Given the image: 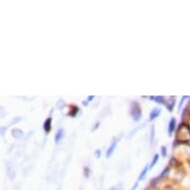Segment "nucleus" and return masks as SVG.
I'll use <instances>...</instances> for the list:
<instances>
[{
  "instance_id": "obj_7",
  "label": "nucleus",
  "mask_w": 190,
  "mask_h": 190,
  "mask_svg": "<svg viewBox=\"0 0 190 190\" xmlns=\"http://www.w3.org/2000/svg\"><path fill=\"white\" fill-rule=\"evenodd\" d=\"M149 99L151 100V101H155V103H157V104H160V105H165V100H164V98L163 97H161V96H157V97H149Z\"/></svg>"
},
{
  "instance_id": "obj_18",
  "label": "nucleus",
  "mask_w": 190,
  "mask_h": 190,
  "mask_svg": "<svg viewBox=\"0 0 190 190\" xmlns=\"http://www.w3.org/2000/svg\"><path fill=\"white\" fill-rule=\"evenodd\" d=\"M186 98H187V97H183V98H182V101H181V102H180V104H179V109H181V106H182V104H183V101H184Z\"/></svg>"
},
{
  "instance_id": "obj_17",
  "label": "nucleus",
  "mask_w": 190,
  "mask_h": 190,
  "mask_svg": "<svg viewBox=\"0 0 190 190\" xmlns=\"http://www.w3.org/2000/svg\"><path fill=\"white\" fill-rule=\"evenodd\" d=\"M96 156H97V158H100V157H101V150H100V149H97V151H96Z\"/></svg>"
},
{
  "instance_id": "obj_12",
  "label": "nucleus",
  "mask_w": 190,
  "mask_h": 190,
  "mask_svg": "<svg viewBox=\"0 0 190 190\" xmlns=\"http://www.w3.org/2000/svg\"><path fill=\"white\" fill-rule=\"evenodd\" d=\"M158 159H159V155L158 154H154V156H153V159H152V162H151V164H150V166H149V168L151 169L156 163H157V161H158Z\"/></svg>"
},
{
  "instance_id": "obj_5",
  "label": "nucleus",
  "mask_w": 190,
  "mask_h": 190,
  "mask_svg": "<svg viewBox=\"0 0 190 190\" xmlns=\"http://www.w3.org/2000/svg\"><path fill=\"white\" fill-rule=\"evenodd\" d=\"M160 112H161V109H158V108L153 109L152 110H151L150 114H149V120H150V121H152L153 119H155L157 116H159Z\"/></svg>"
},
{
  "instance_id": "obj_3",
  "label": "nucleus",
  "mask_w": 190,
  "mask_h": 190,
  "mask_svg": "<svg viewBox=\"0 0 190 190\" xmlns=\"http://www.w3.org/2000/svg\"><path fill=\"white\" fill-rule=\"evenodd\" d=\"M175 128H176V118H175V117H172V118L170 119L169 123H168V135H169V136H172V134H173Z\"/></svg>"
},
{
  "instance_id": "obj_2",
  "label": "nucleus",
  "mask_w": 190,
  "mask_h": 190,
  "mask_svg": "<svg viewBox=\"0 0 190 190\" xmlns=\"http://www.w3.org/2000/svg\"><path fill=\"white\" fill-rule=\"evenodd\" d=\"M116 143H117V140H116L115 138H113V140H112V142H111L110 146H109V148H108V150H107V153H106L107 158H109V157L112 155V153H113V151H114V149H115Z\"/></svg>"
},
{
  "instance_id": "obj_13",
  "label": "nucleus",
  "mask_w": 190,
  "mask_h": 190,
  "mask_svg": "<svg viewBox=\"0 0 190 190\" xmlns=\"http://www.w3.org/2000/svg\"><path fill=\"white\" fill-rule=\"evenodd\" d=\"M169 172V167H166V168H164L162 170V172L160 173V175L158 176V179H161V178H163L165 175H167V173Z\"/></svg>"
},
{
  "instance_id": "obj_10",
  "label": "nucleus",
  "mask_w": 190,
  "mask_h": 190,
  "mask_svg": "<svg viewBox=\"0 0 190 190\" xmlns=\"http://www.w3.org/2000/svg\"><path fill=\"white\" fill-rule=\"evenodd\" d=\"M174 105H175V99H174V98L171 99V102H169V104H165V106L167 107V109H168L169 111H172Z\"/></svg>"
},
{
  "instance_id": "obj_1",
  "label": "nucleus",
  "mask_w": 190,
  "mask_h": 190,
  "mask_svg": "<svg viewBox=\"0 0 190 190\" xmlns=\"http://www.w3.org/2000/svg\"><path fill=\"white\" fill-rule=\"evenodd\" d=\"M131 114H132L134 120H136V121L140 120L141 115H142V113H141V109H140L139 105H138L136 102L132 103V105H131Z\"/></svg>"
},
{
  "instance_id": "obj_8",
  "label": "nucleus",
  "mask_w": 190,
  "mask_h": 190,
  "mask_svg": "<svg viewBox=\"0 0 190 190\" xmlns=\"http://www.w3.org/2000/svg\"><path fill=\"white\" fill-rule=\"evenodd\" d=\"M148 169H150V168H149V165H146V166L144 167V169L141 171V173H140V175H139V177H138V181H140V180L144 179V177L146 176V173H147Z\"/></svg>"
},
{
  "instance_id": "obj_6",
  "label": "nucleus",
  "mask_w": 190,
  "mask_h": 190,
  "mask_svg": "<svg viewBox=\"0 0 190 190\" xmlns=\"http://www.w3.org/2000/svg\"><path fill=\"white\" fill-rule=\"evenodd\" d=\"M63 137H64V130L63 129H59L58 132H57V134H56V136H55L56 143H59L63 139Z\"/></svg>"
},
{
  "instance_id": "obj_11",
  "label": "nucleus",
  "mask_w": 190,
  "mask_h": 190,
  "mask_svg": "<svg viewBox=\"0 0 190 190\" xmlns=\"http://www.w3.org/2000/svg\"><path fill=\"white\" fill-rule=\"evenodd\" d=\"M79 111V108L78 107H76V106H73L72 107V111L71 112H69V115L70 116H76V114H77V112Z\"/></svg>"
},
{
  "instance_id": "obj_9",
  "label": "nucleus",
  "mask_w": 190,
  "mask_h": 190,
  "mask_svg": "<svg viewBox=\"0 0 190 190\" xmlns=\"http://www.w3.org/2000/svg\"><path fill=\"white\" fill-rule=\"evenodd\" d=\"M12 134H13V136L15 138H17V139H19V138H21L23 136V132L21 130H13Z\"/></svg>"
},
{
  "instance_id": "obj_19",
  "label": "nucleus",
  "mask_w": 190,
  "mask_h": 190,
  "mask_svg": "<svg viewBox=\"0 0 190 190\" xmlns=\"http://www.w3.org/2000/svg\"><path fill=\"white\" fill-rule=\"evenodd\" d=\"M94 98H95V97H93V96H90V97L88 98V102H90V101H92V100H94Z\"/></svg>"
},
{
  "instance_id": "obj_20",
  "label": "nucleus",
  "mask_w": 190,
  "mask_h": 190,
  "mask_svg": "<svg viewBox=\"0 0 190 190\" xmlns=\"http://www.w3.org/2000/svg\"><path fill=\"white\" fill-rule=\"evenodd\" d=\"M83 105H84V106H87V105H88V101H85V102H83Z\"/></svg>"
},
{
  "instance_id": "obj_15",
  "label": "nucleus",
  "mask_w": 190,
  "mask_h": 190,
  "mask_svg": "<svg viewBox=\"0 0 190 190\" xmlns=\"http://www.w3.org/2000/svg\"><path fill=\"white\" fill-rule=\"evenodd\" d=\"M153 140H154V126H151V138H150L151 143H153Z\"/></svg>"
},
{
  "instance_id": "obj_14",
  "label": "nucleus",
  "mask_w": 190,
  "mask_h": 190,
  "mask_svg": "<svg viewBox=\"0 0 190 190\" xmlns=\"http://www.w3.org/2000/svg\"><path fill=\"white\" fill-rule=\"evenodd\" d=\"M166 154H167V150H166V147L163 145V146H161V155L163 157H165Z\"/></svg>"
},
{
  "instance_id": "obj_16",
  "label": "nucleus",
  "mask_w": 190,
  "mask_h": 190,
  "mask_svg": "<svg viewBox=\"0 0 190 190\" xmlns=\"http://www.w3.org/2000/svg\"><path fill=\"white\" fill-rule=\"evenodd\" d=\"M84 171H85V176H86V177H89V168H88V167H85V168H84Z\"/></svg>"
},
{
  "instance_id": "obj_21",
  "label": "nucleus",
  "mask_w": 190,
  "mask_h": 190,
  "mask_svg": "<svg viewBox=\"0 0 190 190\" xmlns=\"http://www.w3.org/2000/svg\"><path fill=\"white\" fill-rule=\"evenodd\" d=\"M144 190H146V189H144Z\"/></svg>"
},
{
  "instance_id": "obj_4",
  "label": "nucleus",
  "mask_w": 190,
  "mask_h": 190,
  "mask_svg": "<svg viewBox=\"0 0 190 190\" xmlns=\"http://www.w3.org/2000/svg\"><path fill=\"white\" fill-rule=\"evenodd\" d=\"M43 128H44V131H45V133H46L47 135L51 132V129H52V117H48V118L45 120Z\"/></svg>"
}]
</instances>
